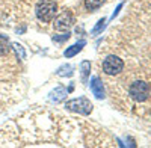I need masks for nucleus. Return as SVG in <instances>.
I'll return each mask as SVG.
<instances>
[{"label":"nucleus","instance_id":"obj_1","mask_svg":"<svg viewBox=\"0 0 151 148\" xmlns=\"http://www.w3.org/2000/svg\"><path fill=\"white\" fill-rule=\"evenodd\" d=\"M129 95L136 103H144L151 97V86L145 80H134L129 86Z\"/></svg>","mask_w":151,"mask_h":148},{"label":"nucleus","instance_id":"obj_2","mask_svg":"<svg viewBox=\"0 0 151 148\" xmlns=\"http://www.w3.org/2000/svg\"><path fill=\"white\" fill-rule=\"evenodd\" d=\"M58 11V3L55 0H40L35 8V14L42 23L52 21Z\"/></svg>","mask_w":151,"mask_h":148},{"label":"nucleus","instance_id":"obj_3","mask_svg":"<svg viewBox=\"0 0 151 148\" xmlns=\"http://www.w3.org/2000/svg\"><path fill=\"white\" fill-rule=\"evenodd\" d=\"M65 107L71 112H76V114H80V115H89L92 112V103L88 100L85 97H80V98H74V100H70L65 103Z\"/></svg>","mask_w":151,"mask_h":148},{"label":"nucleus","instance_id":"obj_4","mask_svg":"<svg viewBox=\"0 0 151 148\" xmlns=\"http://www.w3.org/2000/svg\"><path fill=\"white\" fill-rule=\"evenodd\" d=\"M103 71L107 76H116L124 70V60L115 55H109L104 60H103Z\"/></svg>","mask_w":151,"mask_h":148},{"label":"nucleus","instance_id":"obj_5","mask_svg":"<svg viewBox=\"0 0 151 148\" xmlns=\"http://www.w3.org/2000/svg\"><path fill=\"white\" fill-rule=\"evenodd\" d=\"M71 24H73V15H71V12L70 11H64L60 15H58L55 18V23H53V26L56 30H67L71 27Z\"/></svg>","mask_w":151,"mask_h":148},{"label":"nucleus","instance_id":"obj_6","mask_svg":"<svg viewBox=\"0 0 151 148\" xmlns=\"http://www.w3.org/2000/svg\"><path fill=\"white\" fill-rule=\"evenodd\" d=\"M91 91L95 95V98H98V100L104 98V86H103V82L100 80L98 77H92L91 79Z\"/></svg>","mask_w":151,"mask_h":148},{"label":"nucleus","instance_id":"obj_7","mask_svg":"<svg viewBox=\"0 0 151 148\" xmlns=\"http://www.w3.org/2000/svg\"><path fill=\"white\" fill-rule=\"evenodd\" d=\"M67 94H68V91L64 88V86H58V88H55L52 92H50V100H52L53 103H60L67 97Z\"/></svg>","mask_w":151,"mask_h":148},{"label":"nucleus","instance_id":"obj_8","mask_svg":"<svg viewBox=\"0 0 151 148\" xmlns=\"http://www.w3.org/2000/svg\"><path fill=\"white\" fill-rule=\"evenodd\" d=\"M85 45H86V41L82 40L80 42H77V44H74V45L68 47L67 50L64 52V56H65V57H73V56H76L79 52H82V48H83Z\"/></svg>","mask_w":151,"mask_h":148},{"label":"nucleus","instance_id":"obj_9","mask_svg":"<svg viewBox=\"0 0 151 148\" xmlns=\"http://www.w3.org/2000/svg\"><path fill=\"white\" fill-rule=\"evenodd\" d=\"M9 52H11V44H9L8 36L0 35V56H5Z\"/></svg>","mask_w":151,"mask_h":148},{"label":"nucleus","instance_id":"obj_10","mask_svg":"<svg viewBox=\"0 0 151 148\" xmlns=\"http://www.w3.org/2000/svg\"><path fill=\"white\" fill-rule=\"evenodd\" d=\"M80 70H82V82L86 83L88 77H89V74H91V62L89 60H83L80 64Z\"/></svg>","mask_w":151,"mask_h":148},{"label":"nucleus","instance_id":"obj_11","mask_svg":"<svg viewBox=\"0 0 151 148\" xmlns=\"http://www.w3.org/2000/svg\"><path fill=\"white\" fill-rule=\"evenodd\" d=\"M74 68L68 64V65H62L58 71H56V74L58 76H60V77H71L73 74H74V71H73Z\"/></svg>","mask_w":151,"mask_h":148},{"label":"nucleus","instance_id":"obj_12","mask_svg":"<svg viewBox=\"0 0 151 148\" xmlns=\"http://www.w3.org/2000/svg\"><path fill=\"white\" fill-rule=\"evenodd\" d=\"M106 0H85V6L88 11H95L100 6H103V3Z\"/></svg>","mask_w":151,"mask_h":148},{"label":"nucleus","instance_id":"obj_13","mask_svg":"<svg viewBox=\"0 0 151 148\" xmlns=\"http://www.w3.org/2000/svg\"><path fill=\"white\" fill-rule=\"evenodd\" d=\"M106 27V18H101V20H98V23L95 24V27L92 29L91 35H98L100 32H101L103 29Z\"/></svg>","mask_w":151,"mask_h":148},{"label":"nucleus","instance_id":"obj_14","mask_svg":"<svg viewBox=\"0 0 151 148\" xmlns=\"http://www.w3.org/2000/svg\"><path fill=\"white\" fill-rule=\"evenodd\" d=\"M70 36H71V33L70 32H67V33H64V35H60V36H53V41H56V42H64V41H67V40H70Z\"/></svg>","mask_w":151,"mask_h":148},{"label":"nucleus","instance_id":"obj_15","mask_svg":"<svg viewBox=\"0 0 151 148\" xmlns=\"http://www.w3.org/2000/svg\"><path fill=\"white\" fill-rule=\"evenodd\" d=\"M12 47H14V50L17 52V55H20V57H21V59H24V57H26V53H24V48H23L20 44H14Z\"/></svg>","mask_w":151,"mask_h":148},{"label":"nucleus","instance_id":"obj_16","mask_svg":"<svg viewBox=\"0 0 151 148\" xmlns=\"http://www.w3.org/2000/svg\"><path fill=\"white\" fill-rule=\"evenodd\" d=\"M121 8H122V5H118V8H116V11L115 12H113V14H112V18H115L118 14H119V11H121Z\"/></svg>","mask_w":151,"mask_h":148}]
</instances>
